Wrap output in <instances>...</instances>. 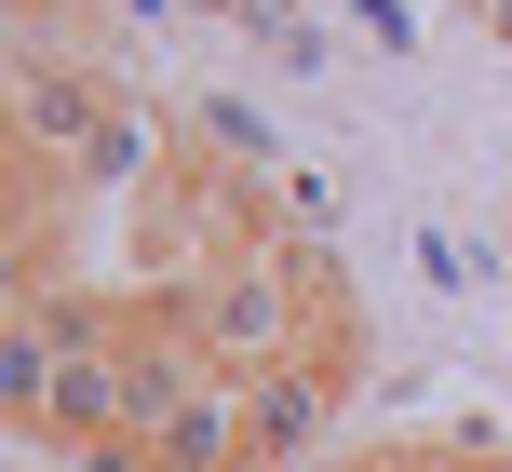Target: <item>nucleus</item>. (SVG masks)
Listing matches in <instances>:
<instances>
[{
  "instance_id": "nucleus-3",
  "label": "nucleus",
  "mask_w": 512,
  "mask_h": 472,
  "mask_svg": "<svg viewBox=\"0 0 512 472\" xmlns=\"http://www.w3.org/2000/svg\"><path fill=\"white\" fill-rule=\"evenodd\" d=\"M41 405H54V351H41V324H0V419L14 432H41Z\"/></svg>"
},
{
  "instance_id": "nucleus-4",
  "label": "nucleus",
  "mask_w": 512,
  "mask_h": 472,
  "mask_svg": "<svg viewBox=\"0 0 512 472\" xmlns=\"http://www.w3.org/2000/svg\"><path fill=\"white\" fill-rule=\"evenodd\" d=\"M324 472H445V459H432V446H337Z\"/></svg>"
},
{
  "instance_id": "nucleus-6",
  "label": "nucleus",
  "mask_w": 512,
  "mask_h": 472,
  "mask_svg": "<svg viewBox=\"0 0 512 472\" xmlns=\"http://www.w3.org/2000/svg\"><path fill=\"white\" fill-rule=\"evenodd\" d=\"M472 14H486V41H499V54H512V0H472Z\"/></svg>"
},
{
  "instance_id": "nucleus-2",
  "label": "nucleus",
  "mask_w": 512,
  "mask_h": 472,
  "mask_svg": "<svg viewBox=\"0 0 512 472\" xmlns=\"http://www.w3.org/2000/svg\"><path fill=\"white\" fill-rule=\"evenodd\" d=\"M149 446H162V472H256V392L243 378H203Z\"/></svg>"
},
{
  "instance_id": "nucleus-1",
  "label": "nucleus",
  "mask_w": 512,
  "mask_h": 472,
  "mask_svg": "<svg viewBox=\"0 0 512 472\" xmlns=\"http://www.w3.org/2000/svg\"><path fill=\"white\" fill-rule=\"evenodd\" d=\"M108 108H122L108 54H14V149L41 162V176H81V162H95Z\"/></svg>"
},
{
  "instance_id": "nucleus-5",
  "label": "nucleus",
  "mask_w": 512,
  "mask_h": 472,
  "mask_svg": "<svg viewBox=\"0 0 512 472\" xmlns=\"http://www.w3.org/2000/svg\"><path fill=\"white\" fill-rule=\"evenodd\" d=\"M68 472H162V446H81Z\"/></svg>"
}]
</instances>
